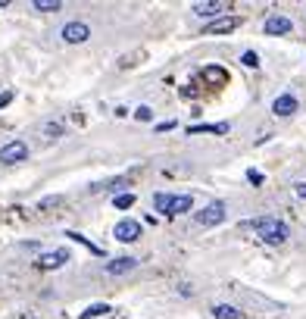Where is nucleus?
I'll return each instance as SVG.
<instances>
[{
  "label": "nucleus",
  "instance_id": "obj_15",
  "mask_svg": "<svg viewBox=\"0 0 306 319\" xmlns=\"http://www.w3.org/2000/svg\"><path fill=\"white\" fill-rule=\"evenodd\" d=\"M203 78L213 81V85H225V81H228V72H225V69H219V66H206V69H203Z\"/></svg>",
  "mask_w": 306,
  "mask_h": 319
},
{
  "label": "nucleus",
  "instance_id": "obj_1",
  "mask_svg": "<svg viewBox=\"0 0 306 319\" xmlns=\"http://www.w3.org/2000/svg\"><path fill=\"white\" fill-rule=\"evenodd\" d=\"M253 229L256 235L266 241V244H285L291 238V229H288V222H281L275 216H260V219H253Z\"/></svg>",
  "mask_w": 306,
  "mask_h": 319
},
{
  "label": "nucleus",
  "instance_id": "obj_10",
  "mask_svg": "<svg viewBox=\"0 0 306 319\" xmlns=\"http://www.w3.org/2000/svg\"><path fill=\"white\" fill-rule=\"evenodd\" d=\"M66 260H69V251H66V247H56V251L38 257V266H41V269H60Z\"/></svg>",
  "mask_w": 306,
  "mask_h": 319
},
{
  "label": "nucleus",
  "instance_id": "obj_19",
  "mask_svg": "<svg viewBox=\"0 0 306 319\" xmlns=\"http://www.w3.org/2000/svg\"><path fill=\"white\" fill-rule=\"evenodd\" d=\"M113 207H116V210H132V207H135V194H132V191H128V194H116V197H113Z\"/></svg>",
  "mask_w": 306,
  "mask_h": 319
},
{
  "label": "nucleus",
  "instance_id": "obj_3",
  "mask_svg": "<svg viewBox=\"0 0 306 319\" xmlns=\"http://www.w3.org/2000/svg\"><path fill=\"white\" fill-rule=\"evenodd\" d=\"M25 160H28V144H25V141L13 138L9 144L0 147V163H6V166H13V163H25Z\"/></svg>",
  "mask_w": 306,
  "mask_h": 319
},
{
  "label": "nucleus",
  "instance_id": "obj_13",
  "mask_svg": "<svg viewBox=\"0 0 306 319\" xmlns=\"http://www.w3.org/2000/svg\"><path fill=\"white\" fill-rule=\"evenodd\" d=\"M200 132H209V135H228V122H216V125H187V135H200Z\"/></svg>",
  "mask_w": 306,
  "mask_h": 319
},
{
  "label": "nucleus",
  "instance_id": "obj_27",
  "mask_svg": "<svg viewBox=\"0 0 306 319\" xmlns=\"http://www.w3.org/2000/svg\"><path fill=\"white\" fill-rule=\"evenodd\" d=\"M156 128H159V132H169V128H175V122H172V119H169V122H159Z\"/></svg>",
  "mask_w": 306,
  "mask_h": 319
},
{
  "label": "nucleus",
  "instance_id": "obj_23",
  "mask_svg": "<svg viewBox=\"0 0 306 319\" xmlns=\"http://www.w3.org/2000/svg\"><path fill=\"white\" fill-rule=\"evenodd\" d=\"M135 119L150 122V119H153V110H150V106H138V110H135Z\"/></svg>",
  "mask_w": 306,
  "mask_h": 319
},
{
  "label": "nucleus",
  "instance_id": "obj_21",
  "mask_svg": "<svg viewBox=\"0 0 306 319\" xmlns=\"http://www.w3.org/2000/svg\"><path fill=\"white\" fill-rule=\"evenodd\" d=\"M44 135H47V141H56L63 135V122H47L44 125Z\"/></svg>",
  "mask_w": 306,
  "mask_h": 319
},
{
  "label": "nucleus",
  "instance_id": "obj_20",
  "mask_svg": "<svg viewBox=\"0 0 306 319\" xmlns=\"http://www.w3.org/2000/svg\"><path fill=\"white\" fill-rule=\"evenodd\" d=\"M66 238H72V241H78V244H85V247H88L91 254H103V251H100L97 244H91V241L85 238V235H78V232H66Z\"/></svg>",
  "mask_w": 306,
  "mask_h": 319
},
{
  "label": "nucleus",
  "instance_id": "obj_6",
  "mask_svg": "<svg viewBox=\"0 0 306 319\" xmlns=\"http://www.w3.org/2000/svg\"><path fill=\"white\" fill-rule=\"evenodd\" d=\"M241 25V16H222V19H213L209 25L203 28V34H228Z\"/></svg>",
  "mask_w": 306,
  "mask_h": 319
},
{
  "label": "nucleus",
  "instance_id": "obj_25",
  "mask_svg": "<svg viewBox=\"0 0 306 319\" xmlns=\"http://www.w3.org/2000/svg\"><path fill=\"white\" fill-rule=\"evenodd\" d=\"M247 179H250L253 185H263V172H256V169H250V172H247Z\"/></svg>",
  "mask_w": 306,
  "mask_h": 319
},
{
  "label": "nucleus",
  "instance_id": "obj_17",
  "mask_svg": "<svg viewBox=\"0 0 306 319\" xmlns=\"http://www.w3.org/2000/svg\"><path fill=\"white\" fill-rule=\"evenodd\" d=\"M60 6H63L60 0H34L31 3V9H38V13H56Z\"/></svg>",
  "mask_w": 306,
  "mask_h": 319
},
{
  "label": "nucleus",
  "instance_id": "obj_8",
  "mask_svg": "<svg viewBox=\"0 0 306 319\" xmlns=\"http://www.w3.org/2000/svg\"><path fill=\"white\" fill-rule=\"evenodd\" d=\"M135 266H138L135 257H116V260H110V263L103 266V273L107 276H125V273H132Z\"/></svg>",
  "mask_w": 306,
  "mask_h": 319
},
{
  "label": "nucleus",
  "instance_id": "obj_2",
  "mask_svg": "<svg viewBox=\"0 0 306 319\" xmlns=\"http://www.w3.org/2000/svg\"><path fill=\"white\" fill-rule=\"evenodd\" d=\"M194 219H197V226H203V229L219 226V222H225V204H222V200H213V204H206L200 213H194Z\"/></svg>",
  "mask_w": 306,
  "mask_h": 319
},
{
  "label": "nucleus",
  "instance_id": "obj_7",
  "mask_svg": "<svg viewBox=\"0 0 306 319\" xmlns=\"http://www.w3.org/2000/svg\"><path fill=\"white\" fill-rule=\"evenodd\" d=\"M294 25H291V19L288 16H281V13H272V16H269L266 19V25H263V31L266 34H272V38H275V34H288Z\"/></svg>",
  "mask_w": 306,
  "mask_h": 319
},
{
  "label": "nucleus",
  "instance_id": "obj_22",
  "mask_svg": "<svg viewBox=\"0 0 306 319\" xmlns=\"http://www.w3.org/2000/svg\"><path fill=\"white\" fill-rule=\"evenodd\" d=\"M241 63H244L247 69H256V66H260V56H256V50H247V53L241 56Z\"/></svg>",
  "mask_w": 306,
  "mask_h": 319
},
{
  "label": "nucleus",
  "instance_id": "obj_11",
  "mask_svg": "<svg viewBox=\"0 0 306 319\" xmlns=\"http://www.w3.org/2000/svg\"><path fill=\"white\" fill-rule=\"evenodd\" d=\"M225 9H228V3H222V0H206V3H197L194 6V13L203 16V19H213L219 13H225Z\"/></svg>",
  "mask_w": 306,
  "mask_h": 319
},
{
  "label": "nucleus",
  "instance_id": "obj_26",
  "mask_svg": "<svg viewBox=\"0 0 306 319\" xmlns=\"http://www.w3.org/2000/svg\"><path fill=\"white\" fill-rule=\"evenodd\" d=\"M294 191H297V197L306 200V182H297V185H294Z\"/></svg>",
  "mask_w": 306,
  "mask_h": 319
},
{
  "label": "nucleus",
  "instance_id": "obj_9",
  "mask_svg": "<svg viewBox=\"0 0 306 319\" xmlns=\"http://www.w3.org/2000/svg\"><path fill=\"white\" fill-rule=\"evenodd\" d=\"M297 97H294V94H278V97L272 100V113L275 116H294L297 113Z\"/></svg>",
  "mask_w": 306,
  "mask_h": 319
},
{
  "label": "nucleus",
  "instance_id": "obj_12",
  "mask_svg": "<svg viewBox=\"0 0 306 319\" xmlns=\"http://www.w3.org/2000/svg\"><path fill=\"white\" fill-rule=\"evenodd\" d=\"M191 207H194V197H191V194H175L166 216H181V213H191Z\"/></svg>",
  "mask_w": 306,
  "mask_h": 319
},
{
  "label": "nucleus",
  "instance_id": "obj_4",
  "mask_svg": "<svg viewBox=\"0 0 306 319\" xmlns=\"http://www.w3.org/2000/svg\"><path fill=\"white\" fill-rule=\"evenodd\" d=\"M113 238L122 241V244L138 241V238H141V222H135V219H119V222L113 226Z\"/></svg>",
  "mask_w": 306,
  "mask_h": 319
},
{
  "label": "nucleus",
  "instance_id": "obj_14",
  "mask_svg": "<svg viewBox=\"0 0 306 319\" xmlns=\"http://www.w3.org/2000/svg\"><path fill=\"white\" fill-rule=\"evenodd\" d=\"M213 316L216 319H241L244 313L238 310V307H231V304H216L213 307Z\"/></svg>",
  "mask_w": 306,
  "mask_h": 319
},
{
  "label": "nucleus",
  "instance_id": "obj_5",
  "mask_svg": "<svg viewBox=\"0 0 306 319\" xmlns=\"http://www.w3.org/2000/svg\"><path fill=\"white\" fill-rule=\"evenodd\" d=\"M63 38H66L69 44H81V41H88V38H91L88 22H66V25H63Z\"/></svg>",
  "mask_w": 306,
  "mask_h": 319
},
{
  "label": "nucleus",
  "instance_id": "obj_16",
  "mask_svg": "<svg viewBox=\"0 0 306 319\" xmlns=\"http://www.w3.org/2000/svg\"><path fill=\"white\" fill-rule=\"evenodd\" d=\"M107 313H113L110 310V304H91L85 313H81V319H100V316H107Z\"/></svg>",
  "mask_w": 306,
  "mask_h": 319
},
{
  "label": "nucleus",
  "instance_id": "obj_24",
  "mask_svg": "<svg viewBox=\"0 0 306 319\" xmlns=\"http://www.w3.org/2000/svg\"><path fill=\"white\" fill-rule=\"evenodd\" d=\"M9 103H13V91H3V94H0V110L9 106Z\"/></svg>",
  "mask_w": 306,
  "mask_h": 319
},
{
  "label": "nucleus",
  "instance_id": "obj_18",
  "mask_svg": "<svg viewBox=\"0 0 306 319\" xmlns=\"http://www.w3.org/2000/svg\"><path fill=\"white\" fill-rule=\"evenodd\" d=\"M172 197H175V194H166V191L153 194V207H156V213H169V204H172Z\"/></svg>",
  "mask_w": 306,
  "mask_h": 319
}]
</instances>
